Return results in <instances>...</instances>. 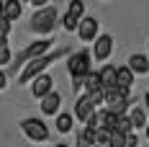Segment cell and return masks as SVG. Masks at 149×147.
I'll return each instance as SVG.
<instances>
[{
    "label": "cell",
    "mask_w": 149,
    "mask_h": 147,
    "mask_svg": "<svg viewBox=\"0 0 149 147\" xmlns=\"http://www.w3.org/2000/svg\"><path fill=\"white\" fill-rule=\"evenodd\" d=\"M62 23H64V29H67V31H74L80 21H77V18H72V15H64V21H62Z\"/></svg>",
    "instance_id": "obj_23"
},
{
    "label": "cell",
    "mask_w": 149,
    "mask_h": 147,
    "mask_svg": "<svg viewBox=\"0 0 149 147\" xmlns=\"http://www.w3.org/2000/svg\"><path fill=\"white\" fill-rule=\"evenodd\" d=\"M111 147H126V134L111 129Z\"/></svg>",
    "instance_id": "obj_20"
},
{
    "label": "cell",
    "mask_w": 149,
    "mask_h": 147,
    "mask_svg": "<svg viewBox=\"0 0 149 147\" xmlns=\"http://www.w3.org/2000/svg\"><path fill=\"white\" fill-rule=\"evenodd\" d=\"M21 129H23L26 137L33 139V142H44V139H49V127H46L41 119H26V121L21 124Z\"/></svg>",
    "instance_id": "obj_4"
},
{
    "label": "cell",
    "mask_w": 149,
    "mask_h": 147,
    "mask_svg": "<svg viewBox=\"0 0 149 147\" xmlns=\"http://www.w3.org/2000/svg\"><path fill=\"white\" fill-rule=\"evenodd\" d=\"M77 147H93L88 142V139H85V137H82V134H80V137H77Z\"/></svg>",
    "instance_id": "obj_25"
},
{
    "label": "cell",
    "mask_w": 149,
    "mask_h": 147,
    "mask_svg": "<svg viewBox=\"0 0 149 147\" xmlns=\"http://www.w3.org/2000/svg\"><path fill=\"white\" fill-rule=\"evenodd\" d=\"M59 106H62V96H59V93H46L44 98H41V111H44L46 116L57 114Z\"/></svg>",
    "instance_id": "obj_9"
},
{
    "label": "cell",
    "mask_w": 149,
    "mask_h": 147,
    "mask_svg": "<svg viewBox=\"0 0 149 147\" xmlns=\"http://www.w3.org/2000/svg\"><path fill=\"white\" fill-rule=\"evenodd\" d=\"M147 119H149V114H147Z\"/></svg>",
    "instance_id": "obj_33"
},
{
    "label": "cell",
    "mask_w": 149,
    "mask_h": 147,
    "mask_svg": "<svg viewBox=\"0 0 149 147\" xmlns=\"http://www.w3.org/2000/svg\"><path fill=\"white\" fill-rule=\"evenodd\" d=\"M98 18H93V15H82L80 18V23H77V36L82 39V41H95V34H98Z\"/></svg>",
    "instance_id": "obj_5"
},
{
    "label": "cell",
    "mask_w": 149,
    "mask_h": 147,
    "mask_svg": "<svg viewBox=\"0 0 149 147\" xmlns=\"http://www.w3.org/2000/svg\"><path fill=\"white\" fill-rule=\"evenodd\" d=\"M126 147H139V137H134V134H126Z\"/></svg>",
    "instance_id": "obj_24"
},
{
    "label": "cell",
    "mask_w": 149,
    "mask_h": 147,
    "mask_svg": "<svg viewBox=\"0 0 149 147\" xmlns=\"http://www.w3.org/2000/svg\"><path fill=\"white\" fill-rule=\"evenodd\" d=\"M95 106H98V103L90 98V93L80 96V98H77V103H74V119H80V121H88V119L95 114Z\"/></svg>",
    "instance_id": "obj_6"
},
{
    "label": "cell",
    "mask_w": 149,
    "mask_h": 147,
    "mask_svg": "<svg viewBox=\"0 0 149 147\" xmlns=\"http://www.w3.org/2000/svg\"><path fill=\"white\" fill-rule=\"evenodd\" d=\"M67 15H72V18L80 21V18L85 15V3H82V0H72V3H70V8H67Z\"/></svg>",
    "instance_id": "obj_18"
},
{
    "label": "cell",
    "mask_w": 149,
    "mask_h": 147,
    "mask_svg": "<svg viewBox=\"0 0 149 147\" xmlns=\"http://www.w3.org/2000/svg\"><path fill=\"white\" fill-rule=\"evenodd\" d=\"M62 54H64V52H54V54H41V57H36V59H29V65H26V70L21 72L18 83H29V80H33L39 72H44L52 62H57Z\"/></svg>",
    "instance_id": "obj_2"
},
{
    "label": "cell",
    "mask_w": 149,
    "mask_h": 147,
    "mask_svg": "<svg viewBox=\"0 0 149 147\" xmlns=\"http://www.w3.org/2000/svg\"><path fill=\"white\" fill-rule=\"evenodd\" d=\"M21 3H29V0H21Z\"/></svg>",
    "instance_id": "obj_32"
},
{
    "label": "cell",
    "mask_w": 149,
    "mask_h": 147,
    "mask_svg": "<svg viewBox=\"0 0 149 147\" xmlns=\"http://www.w3.org/2000/svg\"><path fill=\"white\" fill-rule=\"evenodd\" d=\"M0 18H3V0H0Z\"/></svg>",
    "instance_id": "obj_28"
},
{
    "label": "cell",
    "mask_w": 149,
    "mask_h": 147,
    "mask_svg": "<svg viewBox=\"0 0 149 147\" xmlns=\"http://www.w3.org/2000/svg\"><path fill=\"white\" fill-rule=\"evenodd\" d=\"M49 46H52V41H49V39H44V41H33L31 46H26V49L21 52L18 62H26V59H36V57H41V54H46V52H49Z\"/></svg>",
    "instance_id": "obj_8"
},
{
    "label": "cell",
    "mask_w": 149,
    "mask_h": 147,
    "mask_svg": "<svg viewBox=\"0 0 149 147\" xmlns=\"http://www.w3.org/2000/svg\"><path fill=\"white\" fill-rule=\"evenodd\" d=\"M29 3H31V5H36V8H44L49 0H29Z\"/></svg>",
    "instance_id": "obj_26"
},
{
    "label": "cell",
    "mask_w": 149,
    "mask_h": 147,
    "mask_svg": "<svg viewBox=\"0 0 149 147\" xmlns=\"http://www.w3.org/2000/svg\"><path fill=\"white\" fill-rule=\"evenodd\" d=\"M5 83H8V80H5V72L0 70V88H5Z\"/></svg>",
    "instance_id": "obj_27"
},
{
    "label": "cell",
    "mask_w": 149,
    "mask_h": 147,
    "mask_svg": "<svg viewBox=\"0 0 149 147\" xmlns=\"http://www.w3.org/2000/svg\"><path fill=\"white\" fill-rule=\"evenodd\" d=\"M147 137H149V127H147Z\"/></svg>",
    "instance_id": "obj_31"
},
{
    "label": "cell",
    "mask_w": 149,
    "mask_h": 147,
    "mask_svg": "<svg viewBox=\"0 0 149 147\" xmlns=\"http://www.w3.org/2000/svg\"><path fill=\"white\" fill-rule=\"evenodd\" d=\"M72 127H74V116L72 114H59V116H57V129H59L62 134L72 132Z\"/></svg>",
    "instance_id": "obj_17"
},
{
    "label": "cell",
    "mask_w": 149,
    "mask_h": 147,
    "mask_svg": "<svg viewBox=\"0 0 149 147\" xmlns=\"http://www.w3.org/2000/svg\"><path fill=\"white\" fill-rule=\"evenodd\" d=\"M90 62H93V57H90V52H74L72 57H70V62H67V67H70V75H72L74 80H72V85L74 90L82 85V77L90 72Z\"/></svg>",
    "instance_id": "obj_1"
},
{
    "label": "cell",
    "mask_w": 149,
    "mask_h": 147,
    "mask_svg": "<svg viewBox=\"0 0 149 147\" xmlns=\"http://www.w3.org/2000/svg\"><path fill=\"white\" fill-rule=\"evenodd\" d=\"M126 119L131 121V129H141V127H147V114L139 108V106H134V108H129V114H126Z\"/></svg>",
    "instance_id": "obj_13"
},
{
    "label": "cell",
    "mask_w": 149,
    "mask_h": 147,
    "mask_svg": "<svg viewBox=\"0 0 149 147\" xmlns=\"http://www.w3.org/2000/svg\"><path fill=\"white\" fill-rule=\"evenodd\" d=\"M93 145L95 147H111V129H95Z\"/></svg>",
    "instance_id": "obj_16"
},
{
    "label": "cell",
    "mask_w": 149,
    "mask_h": 147,
    "mask_svg": "<svg viewBox=\"0 0 149 147\" xmlns=\"http://www.w3.org/2000/svg\"><path fill=\"white\" fill-rule=\"evenodd\" d=\"M111 52H113V36H108V34L95 36V46H93V54H90V57L108 59V57H111Z\"/></svg>",
    "instance_id": "obj_7"
},
{
    "label": "cell",
    "mask_w": 149,
    "mask_h": 147,
    "mask_svg": "<svg viewBox=\"0 0 149 147\" xmlns=\"http://www.w3.org/2000/svg\"><path fill=\"white\" fill-rule=\"evenodd\" d=\"M10 62V49H8V41L0 44V65H8Z\"/></svg>",
    "instance_id": "obj_21"
},
{
    "label": "cell",
    "mask_w": 149,
    "mask_h": 147,
    "mask_svg": "<svg viewBox=\"0 0 149 147\" xmlns=\"http://www.w3.org/2000/svg\"><path fill=\"white\" fill-rule=\"evenodd\" d=\"M98 75H100V85H103V90H108V88L116 85V67H113V65H105Z\"/></svg>",
    "instance_id": "obj_15"
},
{
    "label": "cell",
    "mask_w": 149,
    "mask_h": 147,
    "mask_svg": "<svg viewBox=\"0 0 149 147\" xmlns=\"http://www.w3.org/2000/svg\"><path fill=\"white\" fill-rule=\"evenodd\" d=\"M31 93H33L36 98H44L46 93H52V77H49V75H36Z\"/></svg>",
    "instance_id": "obj_11"
},
{
    "label": "cell",
    "mask_w": 149,
    "mask_h": 147,
    "mask_svg": "<svg viewBox=\"0 0 149 147\" xmlns=\"http://www.w3.org/2000/svg\"><path fill=\"white\" fill-rule=\"evenodd\" d=\"M147 106H149V93H147Z\"/></svg>",
    "instance_id": "obj_30"
},
{
    "label": "cell",
    "mask_w": 149,
    "mask_h": 147,
    "mask_svg": "<svg viewBox=\"0 0 149 147\" xmlns=\"http://www.w3.org/2000/svg\"><path fill=\"white\" fill-rule=\"evenodd\" d=\"M54 147H70V145H54Z\"/></svg>",
    "instance_id": "obj_29"
},
{
    "label": "cell",
    "mask_w": 149,
    "mask_h": 147,
    "mask_svg": "<svg viewBox=\"0 0 149 147\" xmlns=\"http://www.w3.org/2000/svg\"><path fill=\"white\" fill-rule=\"evenodd\" d=\"M131 83H134V72L123 65V67H116V85L118 88H131Z\"/></svg>",
    "instance_id": "obj_14"
},
{
    "label": "cell",
    "mask_w": 149,
    "mask_h": 147,
    "mask_svg": "<svg viewBox=\"0 0 149 147\" xmlns=\"http://www.w3.org/2000/svg\"><path fill=\"white\" fill-rule=\"evenodd\" d=\"M8 34H10V21L3 15L0 18V39H8Z\"/></svg>",
    "instance_id": "obj_22"
},
{
    "label": "cell",
    "mask_w": 149,
    "mask_h": 147,
    "mask_svg": "<svg viewBox=\"0 0 149 147\" xmlns=\"http://www.w3.org/2000/svg\"><path fill=\"white\" fill-rule=\"evenodd\" d=\"M113 129H116V132H121V134H131V121L121 114V116L116 119V127H113Z\"/></svg>",
    "instance_id": "obj_19"
},
{
    "label": "cell",
    "mask_w": 149,
    "mask_h": 147,
    "mask_svg": "<svg viewBox=\"0 0 149 147\" xmlns=\"http://www.w3.org/2000/svg\"><path fill=\"white\" fill-rule=\"evenodd\" d=\"M126 67H129V70H131L134 75H144V72L149 70V59L144 57V54H131Z\"/></svg>",
    "instance_id": "obj_12"
},
{
    "label": "cell",
    "mask_w": 149,
    "mask_h": 147,
    "mask_svg": "<svg viewBox=\"0 0 149 147\" xmlns=\"http://www.w3.org/2000/svg\"><path fill=\"white\" fill-rule=\"evenodd\" d=\"M21 13H23V5H21V0H3V15L13 23V21H18L21 18Z\"/></svg>",
    "instance_id": "obj_10"
},
{
    "label": "cell",
    "mask_w": 149,
    "mask_h": 147,
    "mask_svg": "<svg viewBox=\"0 0 149 147\" xmlns=\"http://www.w3.org/2000/svg\"><path fill=\"white\" fill-rule=\"evenodd\" d=\"M54 26H57V8L44 5V8H39L33 13V18H31V29L36 31V34H52Z\"/></svg>",
    "instance_id": "obj_3"
}]
</instances>
